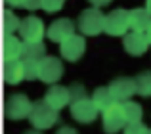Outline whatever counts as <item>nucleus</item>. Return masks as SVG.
<instances>
[{
	"instance_id": "21",
	"label": "nucleus",
	"mask_w": 151,
	"mask_h": 134,
	"mask_svg": "<svg viewBox=\"0 0 151 134\" xmlns=\"http://www.w3.org/2000/svg\"><path fill=\"white\" fill-rule=\"evenodd\" d=\"M136 86H138V94L144 98L151 96V71H144L136 77Z\"/></svg>"
},
{
	"instance_id": "26",
	"label": "nucleus",
	"mask_w": 151,
	"mask_h": 134,
	"mask_svg": "<svg viewBox=\"0 0 151 134\" xmlns=\"http://www.w3.org/2000/svg\"><path fill=\"white\" fill-rule=\"evenodd\" d=\"M25 10H42V0H27L25 2Z\"/></svg>"
},
{
	"instance_id": "25",
	"label": "nucleus",
	"mask_w": 151,
	"mask_h": 134,
	"mask_svg": "<svg viewBox=\"0 0 151 134\" xmlns=\"http://www.w3.org/2000/svg\"><path fill=\"white\" fill-rule=\"evenodd\" d=\"M63 4H65V0H42V10L48 14H55L63 8Z\"/></svg>"
},
{
	"instance_id": "13",
	"label": "nucleus",
	"mask_w": 151,
	"mask_h": 134,
	"mask_svg": "<svg viewBox=\"0 0 151 134\" xmlns=\"http://www.w3.org/2000/svg\"><path fill=\"white\" fill-rule=\"evenodd\" d=\"M44 102L50 105V107H54L55 111H61L65 105L71 104V92H69V88H65V86L52 84L48 88V92H46V96H44Z\"/></svg>"
},
{
	"instance_id": "32",
	"label": "nucleus",
	"mask_w": 151,
	"mask_h": 134,
	"mask_svg": "<svg viewBox=\"0 0 151 134\" xmlns=\"http://www.w3.org/2000/svg\"><path fill=\"white\" fill-rule=\"evenodd\" d=\"M25 134H40L38 130H29V132H25Z\"/></svg>"
},
{
	"instance_id": "7",
	"label": "nucleus",
	"mask_w": 151,
	"mask_h": 134,
	"mask_svg": "<svg viewBox=\"0 0 151 134\" xmlns=\"http://www.w3.org/2000/svg\"><path fill=\"white\" fill-rule=\"evenodd\" d=\"M98 105L94 104L92 98H84V100H77L71 104V117H73L77 123H82V125H88V123H94L98 119Z\"/></svg>"
},
{
	"instance_id": "27",
	"label": "nucleus",
	"mask_w": 151,
	"mask_h": 134,
	"mask_svg": "<svg viewBox=\"0 0 151 134\" xmlns=\"http://www.w3.org/2000/svg\"><path fill=\"white\" fill-rule=\"evenodd\" d=\"M8 8H25L27 0H4Z\"/></svg>"
},
{
	"instance_id": "22",
	"label": "nucleus",
	"mask_w": 151,
	"mask_h": 134,
	"mask_svg": "<svg viewBox=\"0 0 151 134\" xmlns=\"http://www.w3.org/2000/svg\"><path fill=\"white\" fill-rule=\"evenodd\" d=\"M23 69H25V79H27V81H35V79H38V61L23 60Z\"/></svg>"
},
{
	"instance_id": "17",
	"label": "nucleus",
	"mask_w": 151,
	"mask_h": 134,
	"mask_svg": "<svg viewBox=\"0 0 151 134\" xmlns=\"http://www.w3.org/2000/svg\"><path fill=\"white\" fill-rule=\"evenodd\" d=\"M92 100H94V104L98 105V109H100L101 113L117 104L115 98L111 96V92H109V86H100V88H96L94 94H92Z\"/></svg>"
},
{
	"instance_id": "2",
	"label": "nucleus",
	"mask_w": 151,
	"mask_h": 134,
	"mask_svg": "<svg viewBox=\"0 0 151 134\" xmlns=\"http://www.w3.org/2000/svg\"><path fill=\"white\" fill-rule=\"evenodd\" d=\"M59 119V111H55L54 107H50L44 100L42 102H35L33 111L29 115V121L37 130H48L52 128Z\"/></svg>"
},
{
	"instance_id": "4",
	"label": "nucleus",
	"mask_w": 151,
	"mask_h": 134,
	"mask_svg": "<svg viewBox=\"0 0 151 134\" xmlns=\"http://www.w3.org/2000/svg\"><path fill=\"white\" fill-rule=\"evenodd\" d=\"M33 102L25 96V94H10L6 98V105H4V111H6V117L12 121H19L25 119V117L31 115L33 111Z\"/></svg>"
},
{
	"instance_id": "18",
	"label": "nucleus",
	"mask_w": 151,
	"mask_h": 134,
	"mask_svg": "<svg viewBox=\"0 0 151 134\" xmlns=\"http://www.w3.org/2000/svg\"><path fill=\"white\" fill-rule=\"evenodd\" d=\"M46 58V46L44 42H23V58L21 60H33L40 61Z\"/></svg>"
},
{
	"instance_id": "5",
	"label": "nucleus",
	"mask_w": 151,
	"mask_h": 134,
	"mask_svg": "<svg viewBox=\"0 0 151 134\" xmlns=\"http://www.w3.org/2000/svg\"><path fill=\"white\" fill-rule=\"evenodd\" d=\"M48 31L44 29V21L37 15H27L21 19V27H19V37L23 42H42L44 35Z\"/></svg>"
},
{
	"instance_id": "20",
	"label": "nucleus",
	"mask_w": 151,
	"mask_h": 134,
	"mask_svg": "<svg viewBox=\"0 0 151 134\" xmlns=\"http://www.w3.org/2000/svg\"><path fill=\"white\" fill-rule=\"evenodd\" d=\"M19 27H21V19H19L17 15L8 8V10L4 12V35L19 33Z\"/></svg>"
},
{
	"instance_id": "14",
	"label": "nucleus",
	"mask_w": 151,
	"mask_h": 134,
	"mask_svg": "<svg viewBox=\"0 0 151 134\" xmlns=\"http://www.w3.org/2000/svg\"><path fill=\"white\" fill-rule=\"evenodd\" d=\"M2 58L6 61H17L23 58V40L15 35H4L2 42Z\"/></svg>"
},
{
	"instance_id": "16",
	"label": "nucleus",
	"mask_w": 151,
	"mask_h": 134,
	"mask_svg": "<svg viewBox=\"0 0 151 134\" xmlns=\"http://www.w3.org/2000/svg\"><path fill=\"white\" fill-rule=\"evenodd\" d=\"M4 81L8 84H19V82L25 79V69H23V60L17 61H6L4 63Z\"/></svg>"
},
{
	"instance_id": "12",
	"label": "nucleus",
	"mask_w": 151,
	"mask_h": 134,
	"mask_svg": "<svg viewBox=\"0 0 151 134\" xmlns=\"http://www.w3.org/2000/svg\"><path fill=\"white\" fill-rule=\"evenodd\" d=\"M122 46H124V52L130 54V56H144L149 48V38L145 33H136V31H130L128 35L122 40Z\"/></svg>"
},
{
	"instance_id": "9",
	"label": "nucleus",
	"mask_w": 151,
	"mask_h": 134,
	"mask_svg": "<svg viewBox=\"0 0 151 134\" xmlns=\"http://www.w3.org/2000/svg\"><path fill=\"white\" fill-rule=\"evenodd\" d=\"M86 52V40L84 35H73L69 37L65 42L59 44V54L63 60L67 61H78Z\"/></svg>"
},
{
	"instance_id": "29",
	"label": "nucleus",
	"mask_w": 151,
	"mask_h": 134,
	"mask_svg": "<svg viewBox=\"0 0 151 134\" xmlns=\"http://www.w3.org/2000/svg\"><path fill=\"white\" fill-rule=\"evenodd\" d=\"M55 134H78L77 130H75L73 127H61V128H58V132Z\"/></svg>"
},
{
	"instance_id": "23",
	"label": "nucleus",
	"mask_w": 151,
	"mask_h": 134,
	"mask_svg": "<svg viewBox=\"0 0 151 134\" xmlns=\"http://www.w3.org/2000/svg\"><path fill=\"white\" fill-rule=\"evenodd\" d=\"M69 92H71V104L77 102V100H84V98H88V96H86V88L81 84V82L71 84L69 86Z\"/></svg>"
},
{
	"instance_id": "30",
	"label": "nucleus",
	"mask_w": 151,
	"mask_h": 134,
	"mask_svg": "<svg viewBox=\"0 0 151 134\" xmlns=\"http://www.w3.org/2000/svg\"><path fill=\"white\" fill-rule=\"evenodd\" d=\"M145 10L151 14V0H145Z\"/></svg>"
},
{
	"instance_id": "8",
	"label": "nucleus",
	"mask_w": 151,
	"mask_h": 134,
	"mask_svg": "<svg viewBox=\"0 0 151 134\" xmlns=\"http://www.w3.org/2000/svg\"><path fill=\"white\" fill-rule=\"evenodd\" d=\"M109 92H111V96L115 98L117 104L130 102V98L138 92L136 79H130V77H119V79H115V81H111V84H109Z\"/></svg>"
},
{
	"instance_id": "3",
	"label": "nucleus",
	"mask_w": 151,
	"mask_h": 134,
	"mask_svg": "<svg viewBox=\"0 0 151 134\" xmlns=\"http://www.w3.org/2000/svg\"><path fill=\"white\" fill-rule=\"evenodd\" d=\"M132 31L130 27V12L122 10V8H117V10L109 12L105 15V33L109 37H122Z\"/></svg>"
},
{
	"instance_id": "10",
	"label": "nucleus",
	"mask_w": 151,
	"mask_h": 134,
	"mask_svg": "<svg viewBox=\"0 0 151 134\" xmlns=\"http://www.w3.org/2000/svg\"><path fill=\"white\" fill-rule=\"evenodd\" d=\"M101 121H103V130L107 134H117L119 130L126 128V119H124V113H122V105L115 104L113 107L103 111Z\"/></svg>"
},
{
	"instance_id": "6",
	"label": "nucleus",
	"mask_w": 151,
	"mask_h": 134,
	"mask_svg": "<svg viewBox=\"0 0 151 134\" xmlns=\"http://www.w3.org/2000/svg\"><path fill=\"white\" fill-rule=\"evenodd\" d=\"M63 63L59 58L46 56L44 60L38 61V79L44 84H55L59 79L63 77Z\"/></svg>"
},
{
	"instance_id": "28",
	"label": "nucleus",
	"mask_w": 151,
	"mask_h": 134,
	"mask_svg": "<svg viewBox=\"0 0 151 134\" xmlns=\"http://www.w3.org/2000/svg\"><path fill=\"white\" fill-rule=\"evenodd\" d=\"M90 4H92V8H103L107 6V4H111L113 0H88Z\"/></svg>"
},
{
	"instance_id": "1",
	"label": "nucleus",
	"mask_w": 151,
	"mask_h": 134,
	"mask_svg": "<svg viewBox=\"0 0 151 134\" xmlns=\"http://www.w3.org/2000/svg\"><path fill=\"white\" fill-rule=\"evenodd\" d=\"M77 25L84 37H96L100 33H105V15L100 12V8H88L81 12Z\"/></svg>"
},
{
	"instance_id": "19",
	"label": "nucleus",
	"mask_w": 151,
	"mask_h": 134,
	"mask_svg": "<svg viewBox=\"0 0 151 134\" xmlns=\"http://www.w3.org/2000/svg\"><path fill=\"white\" fill-rule=\"evenodd\" d=\"M122 105V113H124V119H126V125L130 123H142V117H144V109H142L140 104L136 102H124Z\"/></svg>"
},
{
	"instance_id": "15",
	"label": "nucleus",
	"mask_w": 151,
	"mask_h": 134,
	"mask_svg": "<svg viewBox=\"0 0 151 134\" xmlns=\"http://www.w3.org/2000/svg\"><path fill=\"white\" fill-rule=\"evenodd\" d=\"M130 27L136 33H147L151 27V14L145 8L130 10Z\"/></svg>"
},
{
	"instance_id": "31",
	"label": "nucleus",
	"mask_w": 151,
	"mask_h": 134,
	"mask_svg": "<svg viewBox=\"0 0 151 134\" xmlns=\"http://www.w3.org/2000/svg\"><path fill=\"white\" fill-rule=\"evenodd\" d=\"M145 35H147V38H149V44H151V27H149V31H147Z\"/></svg>"
},
{
	"instance_id": "11",
	"label": "nucleus",
	"mask_w": 151,
	"mask_h": 134,
	"mask_svg": "<svg viewBox=\"0 0 151 134\" xmlns=\"http://www.w3.org/2000/svg\"><path fill=\"white\" fill-rule=\"evenodd\" d=\"M75 29H77V25H75L73 19L61 17V19H55V21L48 27V33H46V37H48L50 40L59 42V44H61V42H65L69 37L77 35V33H75Z\"/></svg>"
},
{
	"instance_id": "24",
	"label": "nucleus",
	"mask_w": 151,
	"mask_h": 134,
	"mask_svg": "<svg viewBox=\"0 0 151 134\" xmlns=\"http://www.w3.org/2000/svg\"><path fill=\"white\" fill-rule=\"evenodd\" d=\"M122 134H151V130L144 123H130V125H126Z\"/></svg>"
}]
</instances>
